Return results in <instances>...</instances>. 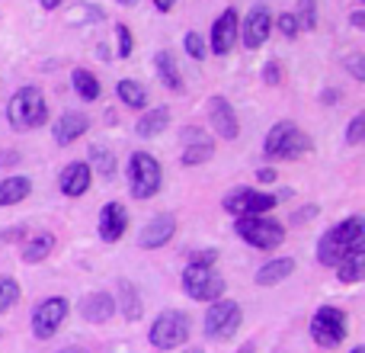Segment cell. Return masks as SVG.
Wrapping results in <instances>:
<instances>
[{
	"label": "cell",
	"mask_w": 365,
	"mask_h": 353,
	"mask_svg": "<svg viewBox=\"0 0 365 353\" xmlns=\"http://www.w3.org/2000/svg\"><path fill=\"white\" fill-rule=\"evenodd\" d=\"M362 244H365V222L359 215H353V219L340 222V225H334L324 234L321 244H317V257H321L324 267H336L349 251H356Z\"/></svg>",
	"instance_id": "6da1fadb"
},
{
	"label": "cell",
	"mask_w": 365,
	"mask_h": 353,
	"mask_svg": "<svg viewBox=\"0 0 365 353\" xmlns=\"http://www.w3.org/2000/svg\"><path fill=\"white\" fill-rule=\"evenodd\" d=\"M45 119H48V103H45L38 87H19L16 94L10 96V103H6V122H10L16 132L45 126Z\"/></svg>",
	"instance_id": "7a4b0ae2"
},
{
	"label": "cell",
	"mask_w": 365,
	"mask_h": 353,
	"mask_svg": "<svg viewBox=\"0 0 365 353\" xmlns=\"http://www.w3.org/2000/svg\"><path fill=\"white\" fill-rule=\"evenodd\" d=\"M234 232H237L247 244L259 247V251H276L285 241V228L272 219H263V215H237Z\"/></svg>",
	"instance_id": "3957f363"
},
{
	"label": "cell",
	"mask_w": 365,
	"mask_h": 353,
	"mask_svg": "<svg viewBox=\"0 0 365 353\" xmlns=\"http://www.w3.org/2000/svg\"><path fill=\"white\" fill-rule=\"evenodd\" d=\"M164 183V171L160 164L145 151H135L132 161H128V189H132L135 199H151L154 193Z\"/></svg>",
	"instance_id": "277c9868"
},
{
	"label": "cell",
	"mask_w": 365,
	"mask_h": 353,
	"mask_svg": "<svg viewBox=\"0 0 365 353\" xmlns=\"http://www.w3.org/2000/svg\"><path fill=\"white\" fill-rule=\"evenodd\" d=\"M182 289H186V296L195 299V302H215V299H221V292H225V279L208 264H189L186 273H182Z\"/></svg>",
	"instance_id": "5b68a950"
},
{
	"label": "cell",
	"mask_w": 365,
	"mask_h": 353,
	"mask_svg": "<svg viewBox=\"0 0 365 353\" xmlns=\"http://www.w3.org/2000/svg\"><path fill=\"white\" fill-rule=\"evenodd\" d=\"M148 337H151V344L158 350L180 347V344H186V337H189V318L182 315V312H173V309L160 312V315L154 318L151 334Z\"/></svg>",
	"instance_id": "8992f818"
},
{
	"label": "cell",
	"mask_w": 365,
	"mask_h": 353,
	"mask_svg": "<svg viewBox=\"0 0 365 353\" xmlns=\"http://www.w3.org/2000/svg\"><path fill=\"white\" fill-rule=\"evenodd\" d=\"M244 322V312L237 302H227V299H215L212 309L205 312V334L212 341H231L234 331Z\"/></svg>",
	"instance_id": "52a82bcc"
},
{
	"label": "cell",
	"mask_w": 365,
	"mask_h": 353,
	"mask_svg": "<svg viewBox=\"0 0 365 353\" xmlns=\"http://www.w3.org/2000/svg\"><path fill=\"white\" fill-rule=\"evenodd\" d=\"M311 337H314L321 347H340L346 341V315L334 305H324L314 312L311 318Z\"/></svg>",
	"instance_id": "ba28073f"
},
{
	"label": "cell",
	"mask_w": 365,
	"mask_h": 353,
	"mask_svg": "<svg viewBox=\"0 0 365 353\" xmlns=\"http://www.w3.org/2000/svg\"><path fill=\"white\" fill-rule=\"evenodd\" d=\"M276 202L279 199L269 193H257V189H250V187H237L221 199V206L231 215H266L269 209H276Z\"/></svg>",
	"instance_id": "9c48e42d"
},
{
	"label": "cell",
	"mask_w": 365,
	"mask_h": 353,
	"mask_svg": "<svg viewBox=\"0 0 365 353\" xmlns=\"http://www.w3.org/2000/svg\"><path fill=\"white\" fill-rule=\"evenodd\" d=\"M64 318H68V299H61V296L45 299V302H38L36 312H32V334H36L38 341H48V337L61 328Z\"/></svg>",
	"instance_id": "30bf717a"
},
{
	"label": "cell",
	"mask_w": 365,
	"mask_h": 353,
	"mask_svg": "<svg viewBox=\"0 0 365 353\" xmlns=\"http://www.w3.org/2000/svg\"><path fill=\"white\" fill-rule=\"evenodd\" d=\"M208 119H212V129L225 141H234L240 135L237 113H234V106L225 100V96H212V103H208Z\"/></svg>",
	"instance_id": "8fae6325"
},
{
	"label": "cell",
	"mask_w": 365,
	"mask_h": 353,
	"mask_svg": "<svg viewBox=\"0 0 365 353\" xmlns=\"http://www.w3.org/2000/svg\"><path fill=\"white\" fill-rule=\"evenodd\" d=\"M237 10L234 6H227L225 13H221L218 19H215L212 26V51L215 55H227V51L237 45Z\"/></svg>",
	"instance_id": "7c38bea8"
},
{
	"label": "cell",
	"mask_w": 365,
	"mask_h": 353,
	"mask_svg": "<svg viewBox=\"0 0 365 353\" xmlns=\"http://www.w3.org/2000/svg\"><path fill=\"white\" fill-rule=\"evenodd\" d=\"M272 32V13L263 4H257L244 19V45L247 49H259Z\"/></svg>",
	"instance_id": "4fadbf2b"
},
{
	"label": "cell",
	"mask_w": 365,
	"mask_h": 353,
	"mask_svg": "<svg viewBox=\"0 0 365 353\" xmlns=\"http://www.w3.org/2000/svg\"><path fill=\"white\" fill-rule=\"evenodd\" d=\"M173 232H177V219H173L170 212L154 215V219L141 228V247H145V251H158V247H164L167 241L173 238Z\"/></svg>",
	"instance_id": "5bb4252c"
},
{
	"label": "cell",
	"mask_w": 365,
	"mask_h": 353,
	"mask_svg": "<svg viewBox=\"0 0 365 353\" xmlns=\"http://www.w3.org/2000/svg\"><path fill=\"white\" fill-rule=\"evenodd\" d=\"M182 145H186V151H182V164L186 167L205 164V161H212V154H215L212 139H208L202 129H186V132H182Z\"/></svg>",
	"instance_id": "9a60e30c"
},
{
	"label": "cell",
	"mask_w": 365,
	"mask_h": 353,
	"mask_svg": "<svg viewBox=\"0 0 365 353\" xmlns=\"http://www.w3.org/2000/svg\"><path fill=\"white\" fill-rule=\"evenodd\" d=\"M128 228V212L122 202H109V206H103L100 212V238L106 241V244H113V241H119L122 234H125Z\"/></svg>",
	"instance_id": "2e32d148"
},
{
	"label": "cell",
	"mask_w": 365,
	"mask_h": 353,
	"mask_svg": "<svg viewBox=\"0 0 365 353\" xmlns=\"http://www.w3.org/2000/svg\"><path fill=\"white\" fill-rule=\"evenodd\" d=\"M93 171H90V164L87 161H74V164H68L61 171V176H58V187H61V193L64 196H83L90 189V176Z\"/></svg>",
	"instance_id": "e0dca14e"
},
{
	"label": "cell",
	"mask_w": 365,
	"mask_h": 353,
	"mask_svg": "<svg viewBox=\"0 0 365 353\" xmlns=\"http://www.w3.org/2000/svg\"><path fill=\"white\" fill-rule=\"evenodd\" d=\"M113 312H115V299L109 296V292H90V296L81 299V315H83V322H90V324L109 322Z\"/></svg>",
	"instance_id": "ac0fdd59"
},
{
	"label": "cell",
	"mask_w": 365,
	"mask_h": 353,
	"mask_svg": "<svg viewBox=\"0 0 365 353\" xmlns=\"http://www.w3.org/2000/svg\"><path fill=\"white\" fill-rule=\"evenodd\" d=\"M87 129H90V122L83 113H64L61 119H58V126L51 129V135H55L58 145H71V141H77Z\"/></svg>",
	"instance_id": "d6986e66"
},
{
	"label": "cell",
	"mask_w": 365,
	"mask_h": 353,
	"mask_svg": "<svg viewBox=\"0 0 365 353\" xmlns=\"http://www.w3.org/2000/svg\"><path fill=\"white\" fill-rule=\"evenodd\" d=\"M167 126H170V109H167V106L148 109V113L135 122V135H138V139H158Z\"/></svg>",
	"instance_id": "ffe728a7"
},
{
	"label": "cell",
	"mask_w": 365,
	"mask_h": 353,
	"mask_svg": "<svg viewBox=\"0 0 365 353\" xmlns=\"http://www.w3.org/2000/svg\"><path fill=\"white\" fill-rule=\"evenodd\" d=\"M292 273H295V260L292 257H279V260H269V264H263L257 270V283L259 286H276L282 283V279H289Z\"/></svg>",
	"instance_id": "44dd1931"
},
{
	"label": "cell",
	"mask_w": 365,
	"mask_h": 353,
	"mask_svg": "<svg viewBox=\"0 0 365 353\" xmlns=\"http://www.w3.org/2000/svg\"><path fill=\"white\" fill-rule=\"evenodd\" d=\"M29 193H32L29 176H6V180H0V209L16 206V202H23Z\"/></svg>",
	"instance_id": "7402d4cb"
},
{
	"label": "cell",
	"mask_w": 365,
	"mask_h": 353,
	"mask_svg": "<svg viewBox=\"0 0 365 353\" xmlns=\"http://www.w3.org/2000/svg\"><path fill=\"white\" fill-rule=\"evenodd\" d=\"M336 277H340L343 283H359L365 277V244L356 247V251H349L346 257L336 264Z\"/></svg>",
	"instance_id": "603a6c76"
},
{
	"label": "cell",
	"mask_w": 365,
	"mask_h": 353,
	"mask_svg": "<svg viewBox=\"0 0 365 353\" xmlns=\"http://www.w3.org/2000/svg\"><path fill=\"white\" fill-rule=\"evenodd\" d=\"M51 247H55V234H51V232L36 234L32 241H26V244H23V260H26V264H42V260L51 254Z\"/></svg>",
	"instance_id": "cb8c5ba5"
},
{
	"label": "cell",
	"mask_w": 365,
	"mask_h": 353,
	"mask_svg": "<svg viewBox=\"0 0 365 353\" xmlns=\"http://www.w3.org/2000/svg\"><path fill=\"white\" fill-rule=\"evenodd\" d=\"M115 94H119V100L125 103V106H132V109H145L148 106V87L145 84H138V81H119Z\"/></svg>",
	"instance_id": "d4e9b609"
},
{
	"label": "cell",
	"mask_w": 365,
	"mask_h": 353,
	"mask_svg": "<svg viewBox=\"0 0 365 353\" xmlns=\"http://www.w3.org/2000/svg\"><path fill=\"white\" fill-rule=\"evenodd\" d=\"M154 64H158V77L167 84L170 90H182V81H180V71H177V61H173V51H158V58H154Z\"/></svg>",
	"instance_id": "484cf974"
},
{
	"label": "cell",
	"mask_w": 365,
	"mask_h": 353,
	"mask_svg": "<svg viewBox=\"0 0 365 353\" xmlns=\"http://www.w3.org/2000/svg\"><path fill=\"white\" fill-rule=\"evenodd\" d=\"M304 151H311V139H308L304 132H298V126H295L289 139L282 141V148H279L276 158H279V161H295V158H302Z\"/></svg>",
	"instance_id": "4316f807"
},
{
	"label": "cell",
	"mask_w": 365,
	"mask_h": 353,
	"mask_svg": "<svg viewBox=\"0 0 365 353\" xmlns=\"http://www.w3.org/2000/svg\"><path fill=\"white\" fill-rule=\"evenodd\" d=\"M71 84H74L77 96H81V100H87V103H93L96 96H100V81H96L90 71H83V68H77L74 74H71Z\"/></svg>",
	"instance_id": "83f0119b"
},
{
	"label": "cell",
	"mask_w": 365,
	"mask_h": 353,
	"mask_svg": "<svg viewBox=\"0 0 365 353\" xmlns=\"http://www.w3.org/2000/svg\"><path fill=\"white\" fill-rule=\"evenodd\" d=\"M292 129H295V122H289V119H282V122H276V126H272V132L266 135V141H263V148H266V154H269V158H276V154H279V148H282V141L292 135Z\"/></svg>",
	"instance_id": "f1b7e54d"
},
{
	"label": "cell",
	"mask_w": 365,
	"mask_h": 353,
	"mask_svg": "<svg viewBox=\"0 0 365 353\" xmlns=\"http://www.w3.org/2000/svg\"><path fill=\"white\" fill-rule=\"evenodd\" d=\"M90 171H96V174H103V176H113L115 174L113 151H106V148H100V145L90 148Z\"/></svg>",
	"instance_id": "f546056e"
},
{
	"label": "cell",
	"mask_w": 365,
	"mask_h": 353,
	"mask_svg": "<svg viewBox=\"0 0 365 353\" xmlns=\"http://www.w3.org/2000/svg\"><path fill=\"white\" fill-rule=\"evenodd\" d=\"M19 302V283L13 277H0V315Z\"/></svg>",
	"instance_id": "4dcf8cb0"
},
{
	"label": "cell",
	"mask_w": 365,
	"mask_h": 353,
	"mask_svg": "<svg viewBox=\"0 0 365 353\" xmlns=\"http://www.w3.org/2000/svg\"><path fill=\"white\" fill-rule=\"evenodd\" d=\"M68 19H71L74 26H81V19H83V23H100V19H103V10H100V6H93V4H77V6H71Z\"/></svg>",
	"instance_id": "1f68e13d"
},
{
	"label": "cell",
	"mask_w": 365,
	"mask_h": 353,
	"mask_svg": "<svg viewBox=\"0 0 365 353\" xmlns=\"http://www.w3.org/2000/svg\"><path fill=\"white\" fill-rule=\"evenodd\" d=\"M295 19H298V29H314L317 26V4L314 0H302Z\"/></svg>",
	"instance_id": "d6a6232c"
},
{
	"label": "cell",
	"mask_w": 365,
	"mask_h": 353,
	"mask_svg": "<svg viewBox=\"0 0 365 353\" xmlns=\"http://www.w3.org/2000/svg\"><path fill=\"white\" fill-rule=\"evenodd\" d=\"M182 49H186V55H189V58H195V61H202V58L208 55L205 39H202L199 32H186V39H182Z\"/></svg>",
	"instance_id": "836d02e7"
},
{
	"label": "cell",
	"mask_w": 365,
	"mask_h": 353,
	"mask_svg": "<svg viewBox=\"0 0 365 353\" xmlns=\"http://www.w3.org/2000/svg\"><path fill=\"white\" fill-rule=\"evenodd\" d=\"M122 296H125V309H122L125 312V318L128 322H138L141 318V302H138V296H132V286L128 283H122Z\"/></svg>",
	"instance_id": "e575fe53"
},
{
	"label": "cell",
	"mask_w": 365,
	"mask_h": 353,
	"mask_svg": "<svg viewBox=\"0 0 365 353\" xmlns=\"http://www.w3.org/2000/svg\"><path fill=\"white\" fill-rule=\"evenodd\" d=\"M276 26H279V32H282L285 39H295L298 32H302V29H298V19H295V13H282V16L276 19Z\"/></svg>",
	"instance_id": "d590c367"
},
{
	"label": "cell",
	"mask_w": 365,
	"mask_h": 353,
	"mask_svg": "<svg viewBox=\"0 0 365 353\" xmlns=\"http://www.w3.org/2000/svg\"><path fill=\"white\" fill-rule=\"evenodd\" d=\"M362 139H365V116L359 113L353 122H349V129H346V145H359Z\"/></svg>",
	"instance_id": "8d00e7d4"
},
{
	"label": "cell",
	"mask_w": 365,
	"mask_h": 353,
	"mask_svg": "<svg viewBox=\"0 0 365 353\" xmlns=\"http://www.w3.org/2000/svg\"><path fill=\"white\" fill-rule=\"evenodd\" d=\"M115 36H119V55L122 58H128L132 55V49H135V42H132V32H128V26H115Z\"/></svg>",
	"instance_id": "74e56055"
},
{
	"label": "cell",
	"mask_w": 365,
	"mask_h": 353,
	"mask_svg": "<svg viewBox=\"0 0 365 353\" xmlns=\"http://www.w3.org/2000/svg\"><path fill=\"white\" fill-rule=\"evenodd\" d=\"M263 81L269 84V87H276V84L282 81V64H279V61H269V64H266V68H263Z\"/></svg>",
	"instance_id": "f35d334b"
},
{
	"label": "cell",
	"mask_w": 365,
	"mask_h": 353,
	"mask_svg": "<svg viewBox=\"0 0 365 353\" xmlns=\"http://www.w3.org/2000/svg\"><path fill=\"white\" fill-rule=\"evenodd\" d=\"M346 68H349V74H353L356 81H365V58L362 55H349L346 58Z\"/></svg>",
	"instance_id": "ab89813d"
},
{
	"label": "cell",
	"mask_w": 365,
	"mask_h": 353,
	"mask_svg": "<svg viewBox=\"0 0 365 353\" xmlns=\"http://www.w3.org/2000/svg\"><path fill=\"white\" fill-rule=\"evenodd\" d=\"M215 260H218V254H215V251H195L192 264H208V267H215Z\"/></svg>",
	"instance_id": "60d3db41"
},
{
	"label": "cell",
	"mask_w": 365,
	"mask_h": 353,
	"mask_svg": "<svg viewBox=\"0 0 365 353\" xmlns=\"http://www.w3.org/2000/svg\"><path fill=\"white\" fill-rule=\"evenodd\" d=\"M257 180L259 183H276V171H272V167H263V171H257Z\"/></svg>",
	"instance_id": "b9f144b4"
},
{
	"label": "cell",
	"mask_w": 365,
	"mask_h": 353,
	"mask_svg": "<svg viewBox=\"0 0 365 353\" xmlns=\"http://www.w3.org/2000/svg\"><path fill=\"white\" fill-rule=\"evenodd\" d=\"M154 6H158L160 13H170L173 6H177V0H154Z\"/></svg>",
	"instance_id": "7bdbcfd3"
},
{
	"label": "cell",
	"mask_w": 365,
	"mask_h": 353,
	"mask_svg": "<svg viewBox=\"0 0 365 353\" xmlns=\"http://www.w3.org/2000/svg\"><path fill=\"white\" fill-rule=\"evenodd\" d=\"M349 23H353L356 29H362V26H365V13H359V10H356V13H353V19H349Z\"/></svg>",
	"instance_id": "ee69618b"
},
{
	"label": "cell",
	"mask_w": 365,
	"mask_h": 353,
	"mask_svg": "<svg viewBox=\"0 0 365 353\" xmlns=\"http://www.w3.org/2000/svg\"><path fill=\"white\" fill-rule=\"evenodd\" d=\"M38 4H42V6H45V10H58V6H61V4H64V0H38Z\"/></svg>",
	"instance_id": "f6af8a7d"
},
{
	"label": "cell",
	"mask_w": 365,
	"mask_h": 353,
	"mask_svg": "<svg viewBox=\"0 0 365 353\" xmlns=\"http://www.w3.org/2000/svg\"><path fill=\"white\" fill-rule=\"evenodd\" d=\"M324 103H336V90H324Z\"/></svg>",
	"instance_id": "bcb514c9"
},
{
	"label": "cell",
	"mask_w": 365,
	"mask_h": 353,
	"mask_svg": "<svg viewBox=\"0 0 365 353\" xmlns=\"http://www.w3.org/2000/svg\"><path fill=\"white\" fill-rule=\"evenodd\" d=\"M61 353H87V350H83V347H64Z\"/></svg>",
	"instance_id": "7dc6e473"
},
{
	"label": "cell",
	"mask_w": 365,
	"mask_h": 353,
	"mask_svg": "<svg viewBox=\"0 0 365 353\" xmlns=\"http://www.w3.org/2000/svg\"><path fill=\"white\" fill-rule=\"evenodd\" d=\"M240 353H253V344H244V347H240Z\"/></svg>",
	"instance_id": "c3c4849f"
},
{
	"label": "cell",
	"mask_w": 365,
	"mask_h": 353,
	"mask_svg": "<svg viewBox=\"0 0 365 353\" xmlns=\"http://www.w3.org/2000/svg\"><path fill=\"white\" fill-rule=\"evenodd\" d=\"M353 353H365V347H356V350H353Z\"/></svg>",
	"instance_id": "681fc988"
},
{
	"label": "cell",
	"mask_w": 365,
	"mask_h": 353,
	"mask_svg": "<svg viewBox=\"0 0 365 353\" xmlns=\"http://www.w3.org/2000/svg\"><path fill=\"white\" fill-rule=\"evenodd\" d=\"M186 353H202V350H195V347H192V350H186Z\"/></svg>",
	"instance_id": "f907efd6"
},
{
	"label": "cell",
	"mask_w": 365,
	"mask_h": 353,
	"mask_svg": "<svg viewBox=\"0 0 365 353\" xmlns=\"http://www.w3.org/2000/svg\"><path fill=\"white\" fill-rule=\"evenodd\" d=\"M122 4H132V0H122Z\"/></svg>",
	"instance_id": "816d5d0a"
}]
</instances>
